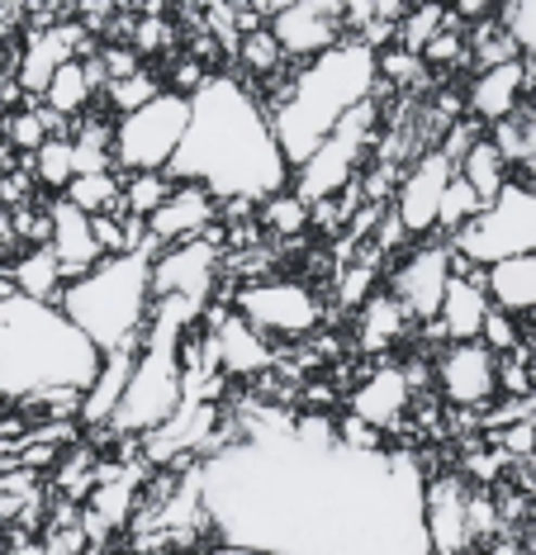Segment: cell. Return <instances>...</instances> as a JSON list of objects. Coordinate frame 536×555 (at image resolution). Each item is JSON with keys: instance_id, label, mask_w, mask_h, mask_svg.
Instances as JSON below:
<instances>
[{"instance_id": "21", "label": "cell", "mask_w": 536, "mask_h": 555, "mask_svg": "<svg viewBox=\"0 0 536 555\" xmlns=\"http://www.w3.org/2000/svg\"><path fill=\"white\" fill-rule=\"evenodd\" d=\"M522 100L527 95H522V57H518V62H503V67H489V72H475V77H470L465 115L489 129V124L518 115Z\"/></svg>"}, {"instance_id": "17", "label": "cell", "mask_w": 536, "mask_h": 555, "mask_svg": "<svg viewBox=\"0 0 536 555\" xmlns=\"http://www.w3.org/2000/svg\"><path fill=\"white\" fill-rule=\"evenodd\" d=\"M219 199H214L204 185L176 181V191L162 199L157 214L148 219V243L152 251L171 247V243H190V237H204L209 229H219Z\"/></svg>"}, {"instance_id": "4", "label": "cell", "mask_w": 536, "mask_h": 555, "mask_svg": "<svg viewBox=\"0 0 536 555\" xmlns=\"http://www.w3.org/2000/svg\"><path fill=\"white\" fill-rule=\"evenodd\" d=\"M375 81H380L375 53L356 39H342L337 48H328L323 57L299 62L285 105H280L276 115H266L285 167L290 171L304 167V162L318 153V143L333 133V124L347 115V109L366 105V100L375 95Z\"/></svg>"}, {"instance_id": "13", "label": "cell", "mask_w": 536, "mask_h": 555, "mask_svg": "<svg viewBox=\"0 0 536 555\" xmlns=\"http://www.w3.org/2000/svg\"><path fill=\"white\" fill-rule=\"evenodd\" d=\"M95 53H100V43H95L76 20L48 24V29H29V34H24V43H20L15 81H20V91L29 95V100H43L48 81H53V72L62 67V62H72V57H95Z\"/></svg>"}, {"instance_id": "45", "label": "cell", "mask_w": 536, "mask_h": 555, "mask_svg": "<svg viewBox=\"0 0 536 555\" xmlns=\"http://www.w3.org/2000/svg\"><path fill=\"white\" fill-rule=\"evenodd\" d=\"M489 555H527V551H522V546H494Z\"/></svg>"}, {"instance_id": "22", "label": "cell", "mask_w": 536, "mask_h": 555, "mask_svg": "<svg viewBox=\"0 0 536 555\" xmlns=\"http://www.w3.org/2000/svg\"><path fill=\"white\" fill-rule=\"evenodd\" d=\"M484 289H489V305L513 313V319H536V251L522 257H503L494 267H484Z\"/></svg>"}, {"instance_id": "44", "label": "cell", "mask_w": 536, "mask_h": 555, "mask_svg": "<svg viewBox=\"0 0 536 555\" xmlns=\"http://www.w3.org/2000/svg\"><path fill=\"white\" fill-rule=\"evenodd\" d=\"M29 10V0H0V15H24Z\"/></svg>"}, {"instance_id": "42", "label": "cell", "mask_w": 536, "mask_h": 555, "mask_svg": "<svg viewBox=\"0 0 536 555\" xmlns=\"http://www.w3.org/2000/svg\"><path fill=\"white\" fill-rule=\"evenodd\" d=\"M494 441H499L503 456H536V423L518 418V423L499 427V433H494Z\"/></svg>"}, {"instance_id": "26", "label": "cell", "mask_w": 536, "mask_h": 555, "mask_svg": "<svg viewBox=\"0 0 536 555\" xmlns=\"http://www.w3.org/2000/svg\"><path fill=\"white\" fill-rule=\"evenodd\" d=\"M252 223H257L261 233L280 237V243H299L304 233H309V205L295 195V191H280V195H266L257 214H252Z\"/></svg>"}, {"instance_id": "33", "label": "cell", "mask_w": 536, "mask_h": 555, "mask_svg": "<svg viewBox=\"0 0 536 555\" xmlns=\"http://www.w3.org/2000/svg\"><path fill=\"white\" fill-rule=\"evenodd\" d=\"M29 171H34V185H38V191H53V195H62V191H67V181L76 176L72 138H48V143L29 157Z\"/></svg>"}, {"instance_id": "12", "label": "cell", "mask_w": 536, "mask_h": 555, "mask_svg": "<svg viewBox=\"0 0 536 555\" xmlns=\"http://www.w3.org/2000/svg\"><path fill=\"white\" fill-rule=\"evenodd\" d=\"M456 271V251L451 243H442V237H427V243H418L399 267L390 271V295L404 305V313L413 323H432L442 309V295H446V281H451Z\"/></svg>"}, {"instance_id": "32", "label": "cell", "mask_w": 536, "mask_h": 555, "mask_svg": "<svg viewBox=\"0 0 536 555\" xmlns=\"http://www.w3.org/2000/svg\"><path fill=\"white\" fill-rule=\"evenodd\" d=\"M167 86H162V77L152 67H143V72H133V77H124V81H110L105 86V95H100V105L110 109V115H133V109H143V105H152Z\"/></svg>"}, {"instance_id": "31", "label": "cell", "mask_w": 536, "mask_h": 555, "mask_svg": "<svg viewBox=\"0 0 536 555\" xmlns=\"http://www.w3.org/2000/svg\"><path fill=\"white\" fill-rule=\"evenodd\" d=\"M375 77L385 91H427L432 72L423 67L418 53H404V48H380L375 53Z\"/></svg>"}, {"instance_id": "40", "label": "cell", "mask_w": 536, "mask_h": 555, "mask_svg": "<svg viewBox=\"0 0 536 555\" xmlns=\"http://www.w3.org/2000/svg\"><path fill=\"white\" fill-rule=\"evenodd\" d=\"M337 441H342L347 451H390V447H385V433H375L370 423L352 418V413H342V418H337Z\"/></svg>"}, {"instance_id": "28", "label": "cell", "mask_w": 536, "mask_h": 555, "mask_svg": "<svg viewBox=\"0 0 536 555\" xmlns=\"http://www.w3.org/2000/svg\"><path fill=\"white\" fill-rule=\"evenodd\" d=\"M451 15L456 10L442 5V0H418V5H408V15L394 24V48H404V53H423L446 24H451Z\"/></svg>"}, {"instance_id": "25", "label": "cell", "mask_w": 536, "mask_h": 555, "mask_svg": "<svg viewBox=\"0 0 536 555\" xmlns=\"http://www.w3.org/2000/svg\"><path fill=\"white\" fill-rule=\"evenodd\" d=\"M456 171L465 176L470 191H475V195L484 199V205H494V199L503 195V185L513 181V167H508V162L499 157V147L489 143V129H484L480 143L470 147V153H465L461 162H456Z\"/></svg>"}, {"instance_id": "39", "label": "cell", "mask_w": 536, "mask_h": 555, "mask_svg": "<svg viewBox=\"0 0 536 555\" xmlns=\"http://www.w3.org/2000/svg\"><path fill=\"white\" fill-rule=\"evenodd\" d=\"M480 343L494 351V357H508V351L522 347V323L513 319V313L503 309H489L484 313V327H480Z\"/></svg>"}, {"instance_id": "37", "label": "cell", "mask_w": 536, "mask_h": 555, "mask_svg": "<svg viewBox=\"0 0 536 555\" xmlns=\"http://www.w3.org/2000/svg\"><path fill=\"white\" fill-rule=\"evenodd\" d=\"M494 20H499L503 34L518 43V53L536 62V0H499Z\"/></svg>"}, {"instance_id": "5", "label": "cell", "mask_w": 536, "mask_h": 555, "mask_svg": "<svg viewBox=\"0 0 536 555\" xmlns=\"http://www.w3.org/2000/svg\"><path fill=\"white\" fill-rule=\"evenodd\" d=\"M152 247L129 251V257H105L95 271H86L81 281L62 289L58 309L67 313V323L91 343L100 357L110 351H133L143 343V327L152 313Z\"/></svg>"}, {"instance_id": "3", "label": "cell", "mask_w": 536, "mask_h": 555, "mask_svg": "<svg viewBox=\"0 0 536 555\" xmlns=\"http://www.w3.org/2000/svg\"><path fill=\"white\" fill-rule=\"evenodd\" d=\"M100 351L67 323V313L34 299L0 305V395L34 403L48 389H91Z\"/></svg>"}, {"instance_id": "34", "label": "cell", "mask_w": 536, "mask_h": 555, "mask_svg": "<svg viewBox=\"0 0 536 555\" xmlns=\"http://www.w3.org/2000/svg\"><path fill=\"white\" fill-rule=\"evenodd\" d=\"M233 62H242V72H247V77H276L280 67H285V53H280V43H276V34L266 29H252V34H242L238 39V53H233ZM242 77V81H247Z\"/></svg>"}, {"instance_id": "35", "label": "cell", "mask_w": 536, "mask_h": 555, "mask_svg": "<svg viewBox=\"0 0 536 555\" xmlns=\"http://www.w3.org/2000/svg\"><path fill=\"white\" fill-rule=\"evenodd\" d=\"M176 191V181L167 171H138V176H124V191H119V199H124V209L133 214V219H152L157 214V205L167 199Z\"/></svg>"}, {"instance_id": "14", "label": "cell", "mask_w": 536, "mask_h": 555, "mask_svg": "<svg viewBox=\"0 0 536 555\" xmlns=\"http://www.w3.org/2000/svg\"><path fill=\"white\" fill-rule=\"evenodd\" d=\"M451 176H456V167L437 153V147L408 162V171L399 176V191H394V205H390V214L399 219V229L408 237L437 233V209H442V195H446V181H451Z\"/></svg>"}, {"instance_id": "19", "label": "cell", "mask_w": 536, "mask_h": 555, "mask_svg": "<svg viewBox=\"0 0 536 555\" xmlns=\"http://www.w3.org/2000/svg\"><path fill=\"white\" fill-rule=\"evenodd\" d=\"M489 289H484V267H465L456 257V271L446 281V295H442V309H437V327L446 343H480V327H484V313H489Z\"/></svg>"}, {"instance_id": "10", "label": "cell", "mask_w": 536, "mask_h": 555, "mask_svg": "<svg viewBox=\"0 0 536 555\" xmlns=\"http://www.w3.org/2000/svg\"><path fill=\"white\" fill-rule=\"evenodd\" d=\"M219 281H224V223L204 237L152 251V267H148L152 299H186V305L204 309L219 295Z\"/></svg>"}, {"instance_id": "6", "label": "cell", "mask_w": 536, "mask_h": 555, "mask_svg": "<svg viewBox=\"0 0 536 555\" xmlns=\"http://www.w3.org/2000/svg\"><path fill=\"white\" fill-rule=\"evenodd\" d=\"M375 138H380V95H370L366 105L347 109L333 133L318 143V153L304 162V167L290 171V185L304 205H318V199H333L342 195L356 176L366 171L370 153H375Z\"/></svg>"}, {"instance_id": "29", "label": "cell", "mask_w": 536, "mask_h": 555, "mask_svg": "<svg viewBox=\"0 0 536 555\" xmlns=\"http://www.w3.org/2000/svg\"><path fill=\"white\" fill-rule=\"evenodd\" d=\"M119 191H124V171H81L67 181L62 199L81 209L86 219H95V214H110L119 205Z\"/></svg>"}, {"instance_id": "23", "label": "cell", "mask_w": 536, "mask_h": 555, "mask_svg": "<svg viewBox=\"0 0 536 555\" xmlns=\"http://www.w3.org/2000/svg\"><path fill=\"white\" fill-rule=\"evenodd\" d=\"M408 323L413 319L404 313L399 299H394L390 289H375V295L356 309V347H361L366 357H380V351H390L408 333Z\"/></svg>"}, {"instance_id": "24", "label": "cell", "mask_w": 536, "mask_h": 555, "mask_svg": "<svg viewBox=\"0 0 536 555\" xmlns=\"http://www.w3.org/2000/svg\"><path fill=\"white\" fill-rule=\"evenodd\" d=\"M10 275H15V289L20 299H34V305H53L62 299V289H67V281H62V267L58 257L43 247H20L15 261H10Z\"/></svg>"}, {"instance_id": "11", "label": "cell", "mask_w": 536, "mask_h": 555, "mask_svg": "<svg viewBox=\"0 0 536 555\" xmlns=\"http://www.w3.org/2000/svg\"><path fill=\"white\" fill-rule=\"evenodd\" d=\"M437 395L461 413H480L499 399V357L484 343H442L432 365Z\"/></svg>"}, {"instance_id": "43", "label": "cell", "mask_w": 536, "mask_h": 555, "mask_svg": "<svg viewBox=\"0 0 536 555\" xmlns=\"http://www.w3.org/2000/svg\"><path fill=\"white\" fill-rule=\"evenodd\" d=\"M370 10H375L380 24H399L408 15V0H370Z\"/></svg>"}, {"instance_id": "9", "label": "cell", "mask_w": 536, "mask_h": 555, "mask_svg": "<svg viewBox=\"0 0 536 555\" xmlns=\"http://www.w3.org/2000/svg\"><path fill=\"white\" fill-rule=\"evenodd\" d=\"M190 124V100L162 91L152 105L114 119V171H167Z\"/></svg>"}, {"instance_id": "15", "label": "cell", "mask_w": 536, "mask_h": 555, "mask_svg": "<svg viewBox=\"0 0 536 555\" xmlns=\"http://www.w3.org/2000/svg\"><path fill=\"white\" fill-rule=\"evenodd\" d=\"M470 489L465 475L442 470L423 479V537H427V555H465L470 541Z\"/></svg>"}, {"instance_id": "38", "label": "cell", "mask_w": 536, "mask_h": 555, "mask_svg": "<svg viewBox=\"0 0 536 555\" xmlns=\"http://www.w3.org/2000/svg\"><path fill=\"white\" fill-rule=\"evenodd\" d=\"M423 67H442V72H451V67H465L470 62V48H465V24H456V15H451V24H446V29L437 34V39H432L423 53Z\"/></svg>"}, {"instance_id": "7", "label": "cell", "mask_w": 536, "mask_h": 555, "mask_svg": "<svg viewBox=\"0 0 536 555\" xmlns=\"http://www.w3.org/2000/svg\"><path fill=\"white\" fill-rule=\"evenodd\" d=\"M228 305H233L238 319L257 327L266 343H304L328 319L318 289L304 285L299 275H257V281L238 285L228 295Z\"/></svg>"}, {"instance_id": "30", "label": "cell", "mask_w": 536, "mask_h": 555, "mask_svg": "<svg viewBox=\"0 0 536 555\" xmlns=\"http://www.w3.org/2000/svg\"><path fill=\"white\" fill-rule=\"evenodd\" d=\"M480 214H484V199L470 191V181H465L461 171H456L451 181H446V195H442V209H437V233H432V237L451 243V237L461 233L470 219H480Z\"/></svg>"}, {"instance_id": "16", "label": "cell", "mask_w": 536, "mask_h": 555, "mask_svg": "<svg viewBox=\"0 0 536 555\" xmlns=\"http://www.w3.org/2000/svg\"><path fill=\"white\" fill-rule=\"evenodd\" d=\"M413 399H418V389L408 380V371L390 361V365H375V371L352 385L347 413L390 437V433H404L408 413H413Z\"/></svg>"}, {"instance_id": "46", "label": "cell", "mask_w": 536, "mask_h": 555, "mask_svg": "<svg viewBox=\"0 0 536 555\" xmlns=\"http://www.w3.org/2000/svg\"><path fill=\"white\" fill-rule=\"evenodd\" d=\"M532 375H536V357H532Z\"/></svg>"}, {"instance_id": "1", "label": "cell", "mask_w": 536, "mask_h": 555, "mask_svg": "<svg viewBox=\"0 0 536 555\" xmlns=\"http://www.w3.org/2000/svg\"><path fill=\"white\" fill-rule=\"evenodd\" d=\"M200 465L219 546L257 555H427L423 470L404 451H347L328 413H261Z\"/></svg>"}, {"instance_id": "2", "label": "cell", "mask_w": 536, "mask_h": 555, "mask_svg": "<svg viewBox=\"0 0 536 555\" xmlns=\"http://www.w3.org/2000/svg\"><path fill=\"white\" fill-rule=\"evenodd\" d=\"M171 181L204 185L219 205L247 199L261 205L266 195H280L290 185V167L276 147L271 119H266L257 91L242 77H209L190 95V124L176 147Z\"/></svg>"}, {"instance_id": "36", "label": "cell", "mask_w": 536, "mask_h": 555, "mask_svg": "<svg viewBox=\"0 0 536 555\" xmlns=\"http://www.w3.org/2000/svg\"><path fill=\"white\" fill-rule=\"evenodd\" d=\"M176 43H181V34H176L171 15H162V10H143V15L133 20V39L129 48L138 57H157V53H176Z\"/></svg>"}, {"instance_id": "8", "label": "cell", "mask_w": 536, "mask_h": 555, "mask_svg": "<svg viewBox=\"0 0 536 555\" xmlns=\"http://www.w3.org/2000/svg\"><path fill=\"white\" fill-rule=\"evenodd\" d=\"M451 251L465 267H494L503 257H522L536 251V191L508 181L494 205H484L480 219H470L461 233L451 237Z\"/></svg>"}, {"instance_id": "27", "label": "cell", "mask_w": 536, "mask_h": 555, "mask_svg": "<svg viewBox=\"0 0 536 555\" xmlns=\"http://www.w3.org/2000/svg\"><path fill=\"white\" fill-rule=\"evenodd\" d=\"M91 81H86V67H81V57H72V62H62V67L53 72V81H48V91H43V109H53L58 119H76V115H86L91 109Z\"/></svg>"}, {"instance_id": "18", "label": "cell", "mask_w": 536, "mask_h": 555, "mask_svg": "<svg viewBox=\"0 0 536 555\" xmlns=\"http://www.w3.org/2000/svg\"><path fill=\"white\" fill-rule=\"evenodd\" d=\"M48 251L58 257L62 267V281H81L86 271H95L100 261H105V251H100L95 233H91V219H86L76 205H67L62 195L48 199Z\"/></svg>"}, {"instance_id": "20", "label": "cell", "mask_w": 536, "mask_h": 555, "mask_svg": "<svg viewBox=\"0 0 536 555\" xmlns=\"http://www.w3.org/2000/svg\"><path fill=\"white\" fill-rule=\"evenodd\" d=\"M266 29L276 34V43H280V53H285V62H314V57H323L328 48H337L347 34H342V24L333 15H318L314 5H304V0H295L290 10H280V15L266 24Z\"/></svg>"}, {"instance_id": "41", "label": "cell", "mask_w": 536, "mask_h": 555, "mask_svg": "<svg viewBox=\"0 0 536 555\" xmlns=\"http://www.w3.org/2000/svg\"><path fill=\"white\" fill-rule=\"evenodd\" d=\"M95 57H100V67H105V77H110V81H124V77H133V72H143V67H148V62L138 57L129 43H105Z\"/></svg>"}]
</instances>
